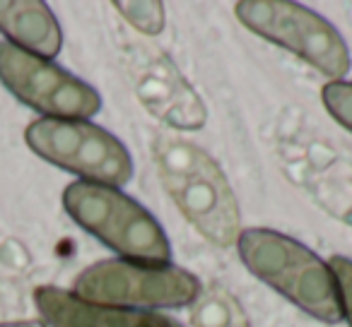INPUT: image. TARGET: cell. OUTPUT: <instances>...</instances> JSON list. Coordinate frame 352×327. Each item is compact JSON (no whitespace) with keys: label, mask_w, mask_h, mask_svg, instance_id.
I'll return each instance as SVG.
<instances>
[{"label":"cell","mask_w":352,"mask_h":327,"mask_svg":"<svg viewBox=\"0 0 352 327\" xmlns=\"http://www.w3.org/2000/svg\"><path fill=\"white\" fill-rule=\"evenodd\" d=\"M328 267H331L333 279H336L340 315L352 327V260L345 258V255H333Z\"/></svg>","instance_id":"cell-14"},{"label":"cell","mask_w":352,"mask_h":327,"mask_svg":"<svg viewBox=\"0 0 352 327\" xmlns=\"http://www.w3.org/2000/svg\"><path fill=\"white\" fill-rule=\"evenodd\" d=\"M191 327H251L249 315L220 284H208L191 303Z\"/></svg>","instance_id":"cell-11"},{"label":"cell","mask_w":352,"mask_h":327,"mask_svg":"<svg viewBox=\"0 0 352 327\" xmlns=\"http://www.w3.org/2000/svg\"><path fill=\"white\" fill-rule=\"evenodd\" d=\"M30 149L54 167L97 186H126L133 178V159L126 145L89 121L39 118L25 130Z\"/></svg>","instance_id":"cell-5"},{"label":"cell","mask_w":352,"mask_h":327,"mask_svg":"<svg viewBox=\"0 0 352 327\" xmlns=\"http://www.w3.org/2000/svg\"><path fill=\"white\" fill-rule=\"evenodd\" d=\"M241 263L254 277L321 322H340L333 272L311 248L273 229H244L236 239Z\"/></svg>","instance_id":"cell-2"},{"label":"cell","mask_w":352,"mask_h":327,"mask_svg":"<svg viewBox=\"0 0 352 327\" xmlns=\"http://www.w3.org/2000/svg\"><path fill=\"white\" fill-rule=\"evenodd\" d=\"M145 327H182V325H179V322H176L174 317H169V315H162V313H150V315H147Z\"/></svg>","instance_id":"cell-15"},{"label":"cell","mask_w":352,"mask_h":327,"mask_svg":"<svg viewBox=\"0 0 352 327\" xmlns=\"http://www.w3.org/2000/svg\"><path fill=\"white\" fill-rule=\"evenodd\" d=\"M116 10L135 27L140 34L157 36L164 29V5L157 0H142V3H113Z\"/></svg>","instance_id":"cell-12"},{"label":"cell","mask_w":352,"mask_h":327,"mask_svg":"<svg viewBox=\"0 0 352 327\" xmlns=\"http://www.w3.org/2000/svg\"><path fill=\"white\" fill-rule=\"evenodd\" d=\"M133 56V87L142 106L176 130H198L206 123V106L186 82L174 60L157 49H138Z\"/></svg>","instance_id":"cell-8"},{"label":"cell","mask_w":352,"mask_h":327,"mask_svg":"<svg viewBox=\"0 0 352 327\" xmlns=\"http://www.w3.org/2000/svg\"><path fill=\"white\" fill-rule=\"evenodd\" d=\"M44 325L49 327H145L147 311H128L75 296L58 287H39L34 291Z\"/></svg>","instance_id":"cell-9"},{"label":"cell","mask_w":352,"mask_h":327,"mask_svg":"<svg viewBox=\"0 0 352 327\" xmlns=\"http://www.w3.org/2000/svg\"><path fill=\"white\" fill-rule=\"evenodd\" d=\"M0 32L8 44L41 58H54L63 46V32L41 0H0Z\"/></svg>","instance_id":"cell-10"},{"label":"cell","mask_w":352,"mask_h":327,"mask_svg":"<svg viewBox=\"0 0 352 327\" xmlns=\"http://www.w3.org/2000/svg\"><path fill=\"white\" fill-rule=\"evenodd\" d=\"M201 279L176 265L135 260H102L78 274L73 293L94 303L150 313V308L191 306L201 293Z\"/></svg>","instance_id":"cell-4"},{"label":"cell","mask_w":352,"mask_h":327,"mask_svg":"<svg viewBox=\"0 0 352 327\" xmlns=\"http://www.w3.org/2000/svg\"><path fill=\"white\" fill-rule=\"evenodd\" d=\"M152 152L162 186L188 224L217 248L234 245L241 234V212L220 164L176 135H157Z\"/></svg>","instance_id":"cell-1"},{"label":"cell","mask_w":352,"mask_h":327,"mask_svg":"<svg viewBox=\"0 0 352 327\" xmlns=\"http://www.w3.org/2000/svg\"><path fill=\"white\" fill-rule=\"evenodd\" d=\"M326 111L340 123L345 130L352 132V82H328L321 92Z\"/></svg>","instance_id":"cell-13"},{"label":"cell","mask_w":352,"mask_h":327,"mask_svg":"<svg viewBox=\"0 0 352 327\" xmlns=\"http://www.w3.org/2000/svg\"><path fill=\"white\" fill-rule=\"evenodd\" d=\"M234 12L246 29L299 56L331 77V82H340L350 70L352 60L345 39L318 12L285 0H241Z\"/></svg>","instance_id":"cell-6"},{"label":"cell","mask_w":352,"mask_h":327,"mask_svg":"<svg viewBox=\"0 0 352 327\" xmlns=\"http://www.w3.org/2000/svg\"><path fill=\"white\" fill-rule=\"evenodd\" d=\"M0 327H46L44 320H17V322H0Z\"/></svg>","instance_id":"cell-16"},{"label":"cell","mask_w":352,"mask_h":327,"mask_svg":"<svg viewBox=\"0 0 352 327\" xmlns=\"http://www.w3.org/2000/svg\"><path fill=\"white\" fill-rule=\"evenodd\" d=\"M0 82L44 118L87 121L102 108L99 92L60 65L0 41Z\"/></svg>","instance_id":"cell-7"},{"label":"cell","mask_w":352,"mask_h":327,"mask_svg":"<svg viewBox=\"0 0 352 327\" xmlns=\"http://www.w3.org/2000/svg\"><path fill=\"white\" fill-rule=\"evenodd\" d=\"M63 207L80 229L116 250L123 260L171 263L169 239L157 219L118 188L75 181L63 191Z\"/></svg>","instance_id":"cell-3"}]
</instances>
